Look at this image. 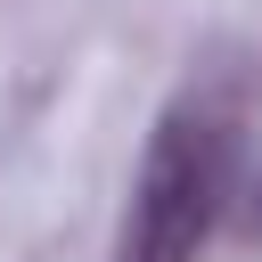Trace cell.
Returning <instances> with one entry per match:
<instances>
[{"label":"cell","instance_id":"6da1fadb","mask_svg":"<svg viewBox=\"0 0 262 262\" xmlns=\"http://www.w3.org/2000/svg\"><path fill=\"white\" fill-rule=\"evenodd\" d=\"M229 196H237V115L213 90H180L147 131L106 262H196Z\"/></svg>","mask_w":262,"mask_h":262},{"label":"cell","instance_id":"7a4b0ae2","mask_svg":"<svg viewBox=\"0 0 262 262\" xmlns=\"http://www.w3.org/2000/svg\"><path fill=\"white\" fill-rule=\"evenodd\" d=\"M246 229H254V237H262V180H254V188H246Z\"/></svg>","mask_w":262,"mask_h":262}]
</instances>
